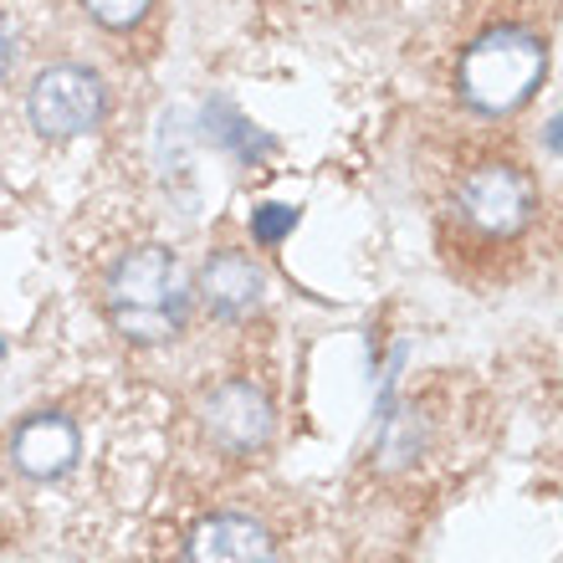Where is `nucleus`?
<instances>
[{"mask_svg":"<svg viewBox=\"0 0 563 563\" xmlns=\"http://www.w3.org/2000/svg\"><path fill=\"white\" fill-rule=\"evenodd\" d=\"M103 312L113 333L139 349L179 339L190 318V277L179 256L169 246H134L119 256L103 282Z\"/></svg>","mask_w":563,"mask_h":563,"instance_id":"1","label":"nucleus"},{"mask_svg":"<svg viewBox=\"0 0 563 563\" xmlns=\"http://www.w3.org/2000/svg\"><path fill=\"white\" fill-rule=\"evenodd\" d=\"M543 62L549 57H543V42L533 31L497 26L482 42L466 46V57H461V98L476 113L503 119V113H512V108H522L533 98Z\"/></svg>","mask_w":563,"mask_h":563,"instance_id":"2","label":"nucleus"},{"mask_svg":"<svg viewBox=\"0 0 563 563\" xmlns=\"http://www.w3.org/2000/svg\"><path fill=\"white\" fill-rule=\"evenodd\" d=\"M108 113L103 77L82 67V62H57L42 67L26 88V119L42 139H77L92 134Z\"/></svg>","mask_w":563,"mask_h":563,"instance_id":"3","label":"nucleus"},{"mask_svg":"<svg viewBox=\"0 0 563 563\" xmlns=\"http://www.w3.org/2000/svg\"><path fill=\"white\" fill-rule=\"evenodd\" d=\"M200 430L206 441L225 456H256L272 445L277 430V410H272L267 389L252 379H225L200 400Z\"/></svg>","mask_w":563,"mask_h":563,"instance_id":"4","label":"nucleus"},{"mask_svg":"<svg viewBox=\"0 0 563 563\" xmlns=\"http://www.w3.org/2000/svg\"><path fill=\"white\" fill-rule=\"evenodd\" d=\"M456 206L482 236L507 241L528 231V221H533V210H538V190H533V179L522 175V169H512V164H482V169H472V175L461 179Z\"/></svg>","mask_w":563,"mask_h":563,"instance_id":"5","label":"nucleus"},{"mask_svg":"<svg viewBox=\"0 0 563 563\" xmlns=\"http://www.w3.org/2000/svg\"><path fill=\"white\" fill-rule=\"evenodd\" d=\"M77 451H82V435H77V420L62 416V410H42L15 426L11 435V466L31 482H57L77 466Z\"/></svg>","mask_w":563,"mask_h":563,"instance_id":"6","label":"nucleus"},{"mask_svg":"<svg viewBox=\"0 0 563 563\" xmlns=\"http://www.w3.org/2000/svg\"><path fill=\"white\" fill-rule=\"evenodd\" d=\"M185 563H277V543L256 518L216 512L185 538Z\"/></svg>","mask_w":563,"mask_h":563,"instance_id":"7","label":"nucleus"},{"mask_svg":"<svg viewBox=\"0 0 563 563\" xmlns=\"http://www.w3.org/2000/svg\"><path fill=\"white\" fill-rule=\"evenodd\" d=\"M262 292H267V272L262 262L246 252H210L206 267H200V297L216 318H246V312L262 308Z\"/></svg>","mask_w":563,"mask_h":563,"instance_id":"8","label":"nucleus"},{"mask_svg":"<svg viewBox=\"0 0 563 563\" xmlns=\"http://www.w3.org/2000/svg\"><path fill=\"white\" fill-rule=\"evenodd\" d=\"M82 5H88V15L108 31H134L139 21L154 11V0H82Z\"/></svg>","mask_w":563,"mask_h":563,"instance_id":"9","label":"nucleus"},{"mask_svg":"<svg viewBox=\"0 0 563 563\" xmlns=\"http://www.w3.org/2000/svg\"><path fill=\"white\" fill-rule=\"evenodd\" d=\"M292 225H297V206H262L252 216V236L262 246H277V241L292 236Z\"/></svg>","mask_w":563,"mask_h":563,"instance_id":"10","label":"nucleus"},{"mask_svg":"<svg viewBox=\"0 0 563 563\" xmlns=\"http://www.w3.org/2000/svg\"><path fill=\"white\" fill-rule=\"evenodd\" d=\"M15 57H21V46H15V31H11V21L0 15V88L11 82V73H15Z\"/></svg>","mask_w":563,"mask_h":563,"instance_id":"11","label":"nucleus"},{"mask_svg":"<svg viewBox=\"0 0 563 563\" xmlns=\"http://www.w3.org/2000/svg\"><path fill=\"white\" fill-rule=\"evenodd\" d=\"M543 144H549L553 154H563V113H559V119L549 123V134H543Z\"/></svg>","mask_w":563,"mask_h":563,"instance_id":"12","label":"nucleus"}]
</instances>
